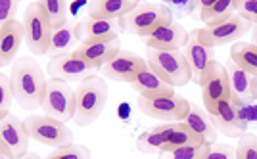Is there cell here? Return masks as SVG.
<instances>
[{
  "mask_svg": "<svg viewBox=\"0 0 257 159\" xmlns=\"http://www.w3.org/2000/svg\"><path fill=\"white\" fill-rule=\"evenodd\" d=\"M146 64L154 73L171 86H184L190 83V65L182 50H146Z\"/></svg>",
  "mask_w": 257,
  "mask_h": 159,
  "instance_id": "obj_3",
  "label": "cell"
},
{
  "mask_svg": "<svg viewBox=\"0 0 257 159\" xmlns=\"http://www.w3.org/2000/svg\"><path fill=\"white\" fill-rule=\"evenodd\" d=\"M90 157V149L83 144H69L65 148H58L50 159H86Z\"/></svg>",
  "mask_w": 257,
  "mask_h": 159,
  "instance_id": "obj_34",
  "label": "cell"
},
{
  "mask_svg": "<svg viewBox=\"0 0 257 159\" xmlns=\"http://www.w3.org/2000/svg\"><path fill=\"white\" fill-rule=\"evenodd\" d=\"M77 104H75V121L79 127H88L98 117L102 115L107 102V85L106 79L98 75H86L81 79V83L75 90Z\"/></svg>",
  "mask_w": 257,
  "mask_h": 159,
  "instance_id": "obj_2",
  "label": "cell"
},
{
  "mask_svg": "<svg viewBox=\"0 0 257 159\" xmlns=\"http://www.w3.org/2000/svg\"><path fill=\"white\" fill-rule=\"evenodd\" d=\"M10 85L14 92V100L25 111H33L41 106L46 88L43 67L37 64L35 58L22 56L12 64Z\"/></svg>",
  "mask_w": 257,
  "mask_h": 159,
  "instance_id": "obj_1",
  "label": "cell"
},
{
  "mask_svg": "<svg viewBox=\"0 0 257 159\" xmlns=\"http://www.w3.org/2000/svg\"><path fill=\"white\" fill-rule=\"evenodd\" d=\"M77 43H79V37H77V25H69V23H65L64 27L54 29L52 41H50V50H48V52L52 54V56L73 52V50L77 48Z\"/></svg>",
  "mask_w": 257,
  "mask_h": 159,
  "instance_id": "obj_26",
  "label": "cell"
},
{
  "mask_svg": "<svg viewBox=\"0 0 257 159\" xmlns=\"http://www.w3.org/2000/svg\"><path fill=\"white\" fill-rule=\"evenodd\" d=\"M202 86V100H204V109L213 115L217 111L219 104L223 100L230 98V86H228V75H226L225 64L213 60L211 64L205 67V71L200 77V83Z\"/></svg>",
  "mask_w": 257,
  "mask_h": 159,
  "instance_id": "obj_8",
  "label": "cell"
},
{
  "mask_svg": "<svg viewBox=\"0 0 257 159\" xmlns=\"http://www.w3.org/2000/svg\"><path fill=\"white\" fill-rule=\"evenodd\" d=\"M192 144H204V140L194 132L192 128L188 127L184 121H177L171 127V132L163 144V151H171L175 148H181V146H192Z\"/></svg>",
  "mask_w": 257,
  "mask_h": 159,
  "instance_id": "obj_25",
  "label": "cell"
},
{
  "mask_svg": "<svg viewBox=\"0 0 257 159\" xmlns=\"http://www.w3.org/2000/svg\"><path fill=\"white\" fill-rule=\"evenodd\" d=\"M182 54L186 58V62L190 65V81L192 83H200V77L205 71V67L215 60V48L207 46V44L200 43L198 37L194 35V31L188 35V43L182 48Z\"/></svg>",
  "mask_w": 257,
  "mask_h": 159,
  "instance_id": "obj_17",
  "label": "cell"
},
{
  "mask_svg": "<svg viewBox=\"0 0 257 159\" xmlns=\"http://www.w3.org/2000/svg\"><path fill=\"white\" fill-rule=\"evenodd\" d=\"M119 50H121V43H119V39H113V41H106V43H81L75 48V54L92 69H98L104 64H107Z\"/></svg>",
  "mask_w": 257,
  "mask_h": 159,
  "instance_id": "obj_18",
  "label": "cell"
},
{
  "mask_svg": "<svg viewBox=\"0 0 257 159\" xmlns=\"http://www.w3.org/2000/svg\"><path fill=\"white\" fill-rule=\"evenodd\" d=\"M238 107V115L242 125L246 127V130H255L257 128V98L253 102H249L246 106H236Z\"/></svg>",
  "mask_w": 257,
  "mask_h": 159,
  "instance_id": "obj_35",
  "label": "cell"
},
{
  "mask_svg": "<svg viewBox=\"0 0 257 159\" xmlns=\"http://www.w3.org/2000/svg\"><path fill=\"white\" fill-rule=\"evenodd\" d=\"M211 119H213L217 130L228 138H238L242 132H246V127L242 125L240 115H238V107L230 102V98L223 100L219 104V107H217V111L211 115Z\"/></svg>",
  "mask_w": 257,
  "mask_h": 159,
  "instance_id": "obj_20",
  "label": "cell"
},
{
  "mask_svg": "<svg viewBox=\"0 0 257 159\" xmlns=\"http://www.w3.org/2000/svg\"><path fill=\"white\" fill-rule=\"evenodd\" d=\"M20 8V0H0V29L16 20V14Z\"/></svg>",
  "mask_w": 257,
  "mask_h": 159,
  "instance_id": "obj_37",
  "label": "cell"
},
{
  "mask_svg": "<svg viewBox=\"0 0 257 159\" xmlns=\"http://www.w3.org/2000/svg\"><path fill=\"white\" fill-rule=\"evenodd\" d=\"M139 4L135 0H90L88 4V18H106L119 20L125 14L133 12Z\"/></svg>",
  "mask_w": 257,
  "mask_h": 159,
  "instance_id": "obj_23",
  "label": "cell"
},
{
  "mask_svg": "<svg viewBox=\"0 0 257 159\" xmlns=\"http://www.w3.org/2000/svg\"><path fill=\"white\" fill-rule=\"evenodd\" d=\"M228 75V86H230V102L234 106H246L257 98V77L247 73L232 60L225 64Z\"/></svg>",
  "mask_w": 257,
  "mask_h": 159,
  "instance_id": "obj_11",
  "label": "cell"
},
{
  "mask_svg": "<svg viewBox=\"0 0 257 159\" xmlns=\"http://www.w3.org/2000/svg\"><path fill=\"white\" fill-rule=\"evenodd\" d=\"M135 2H137V4H139V2H148V0H135Z\"/></svg>",
  "mask_w": 257,
  "mask_h": 159,
  "instance_id": "obj_42",
  "label": "cell"
},
{
  "mask_svg": "<svg viewBox=\"0 0 257 159\" xmlns=\"http://www.w3.org/2000/svg\"><path fill=\"white\" fill-rule=\"evenodd\" d=\"M251 29V23L246 22L244 18H240L238 14L226 18L223 22H215L205 25L202 29H194V35L198 37L200 43L207 44V46H225V44H232L240 41L244 35H247Z\"/></svg>",
  "mask_w": 257,
  "mask_h": 159,
  "instance_id": "obj_7",
  "label": "cell"
},
{
  "mask_svg": "<svg viewBox=\"0 0 257 159\" xmlns=\"http://www.w3.org/2000/svg\"><path fill=\"white\" fill-rule=\"evenodd\" d=\"M92 67L83 62L79 56L73 52H67V54H58V56H52L50 62L46 65V71L52 79H60V81H81L85 79L88 71Z\"/></svg>",
  "mask_w": 257,
  "mask_h": 159,
  "instance_id": "obj_14",
  "label": "cell"
},
{
  "mask_svg": "<svg viewBox=\"0 0 257 159\" xmlns=\"http://www.w3.org/2000/svg\"><path fill=\"white\" fill-rule=\"evenodd\" d=\"M23 125L31 140H37L43 146L58 149L73 144V132L60 119H54L50 115H29L23 121Z\"/></svg>",
  "mask_w": 257,
  "mask_h": 159,
  "instance_id": "obj_6",
  "label": "cell"
},
{
  "mask_svg": "<svg viewBox=\"0 0 257 159\" xmlns=\"http://www.w3.org/2000/svg\"><path fill=\"white\" fill-rule=\"evenodd\" d=\"M133 88L144 98H160V96H171L175 94V86L167 85L165 81H161L158 75L152 71L150 67L142 69L135 81L131 83Z\"/></svg>",
  "mask_w": 257,
  "mask_h": 159,
  "instance_id": "obj_22",
  "label": "cell"
},
{
  "mask_svg": "<svg viewBox=\"0 0 257 159\" xmlns=\"http://www.w3.org/2000/svg\"><path fill=\"white\" fill-rule=\"evenodd\" d=\"M161 2L171 10L175 20L192 16L194 10H196L198 4H200V0H161Z\"/></svg>",
  "mask_w": 257,
  "mask_h": 159,
  "instance_id": "obj_32",
  "label": "cell"
},
{
  "mask_svg": "<svg viewBox=\"0 0 257 159\" xmlns=\"http://www.w3.org/2000/svg\"><path fill=\"white\" fill-rule=\"evenodd\" d=\"M190 102L186 98H181L177 94L160 96V98H144L139 96V109L144 115L158 119V121H167V123H177L186 117Z\"/></svg>",
  "mask_w": 257,
  "mask_h": 159,
  "instance_id": "obj_10",
  "label": "cell"
},
{
  "mask_svg": "<svg viewBox=\"0 0 257 159\" xmlns=\"http://www.w3.org/2000/svg\"><path fill=\"white\" fill-rule=\"evenodd\" d=\"M75 92L67 86L65 81H60V79H48L46 81L43 102H41L44 115H50L54 119H60V121L67 123L75 115Z\"/></svg>",
  "mask_w": 257,
  "mask_h": 159,
  "instance_id": "obj_9",
  "label": "cell"
},
{
  "mask_svg": "<svg viewBox=\"0 0 257 159\" xmlns=\"http://www.w3.org/2000/svg\"><path fill=\"white\" fill-rule=\"evenodd\" d=\"M173 125H160V127L152 128V130H146L139 134L137 138V148L142 153H150V155H158V153H163V144L171 132Z\"/></svg>",
  "mask_w": 257,
  "mask_h": 159,
  "instance_id": "obj_24",
  "label": "cell"
},
{
  "mask_svg": "<svg viewBox=\"0 0 257 159\" xmlns=\"http://www.w3.org/2000/svg\"><path fill=\"white\" fill-rule=\"evenodd\" d=\"M234 10L251 25H257V0H234Z\"/></svg>",
  "mask_w": 257,
  "mask_h": 159,
  "instance_id": "obj_36",
  "label": "cell"
},
{
  "mask_svg": "<svg viewBox=\"0 0 257 159\" xmlns=\"http://www.w3.org/2000/svg\"><path fill=\"white\" fill-rule=\"evenodd\" d=\"M236 159H257V136L249 130L238 136L236 144Z\"/></svg>",
  "mask_w": 257,
  "mask_h": 159,
  "instance_id": "obj_30",
  "label": "cell"
},
{
  "mask_svg": "<svg viewBox=\"0 0 257 159\" xmlns=\"http://www.w3.org/2000/svg\"><path fill=\"white\" fill-rule=\"evenodd\" d=\"M188 35L179 22H169L161 25L160 29L146 37V46L148 48H160V50H181L188 43Z\"/></svg>",
  "mask_w": 257,
  "mask_h": 159,
  "instance_id": "obj_16",
  "label": "cell"
},
{
  "mask_svg": "<svg viewBox=\"0 0 257 159\" xmlns=\"http://www.w3.org/2000/svg\"><path fill=\"white\" fill-rule=\"evenodd\" d=\"M0 140L10 148L14 157H23L29 149V132L16 115L8 113L6 117L0 119Z\"/></svg>",
  "mask_w": 257,
  "mask_h": 159,
  "instance_id": "obj_15",
  "label": "cell"
},
{
  "mask_svg": "<svg viewBox=\"0 0 257 159\" xmlns=\"http://www.w3.org/2000/svg\"><path fill=\"white\" fill-rule=\"evenodd\" d=\"M39 4L46 12V16H48L54 29H60L67 23V20H69L67 0H39Z\"/></svg>",
  "mask_w": 257,
  "mask_h": 159,
  "instance_id": "obj_28",
  "label": "cell"
},
{
  "mask_svg": "<svg viewBox=\"0 0 257 159\" xmlns=\"http://www.w3.org/2000/svg\"><path fill=\"white\" fill-rule=\"evenodd\" d=\"M23 43V23L12 20L0 29V67L16 62Z\"/></svg>",
  "mask_w": 257,
  "mask_h": 159,
  "instance_id": "obj_19",
  "label": "cell"
},
{
  "mask_svg": "<svg viewBox=\"0 0 257 159\" xmlns=\"http://www.w3.org/2000/svg\"><path fill=\"white\" fill-rule=\"evenodd\" d=\"M23 43L33 56H44L50 50L54 27L39 2H31L23 14Z\"/></svg>",
  "mask_w": 257,
  "mask_h": 159,
  "instance_id": "obj_5",
  "label": "cell"
},
{
  "mask_svg": "<svg viewBox=\"0 0 257 159\" xmlns=\"http://www.w3.org/2000/svg\"><path fill=\"white\" fill-rule=\"evenodd\" d=\"M236 157V149H232L226 144H211L207 159H230Z\"/></svg>",
  "mask_w": 257,
  "mask_h": 159,
  "instance_id": "obj_38",
  "label": "cell"
},
{
  "mask_svg": "<svg viewBox=\"0 0 257 159\" xmlns=\"http://www.w3.org/2000/svg\"><path fill=\"white\" fill-rule=\"evenodd\" d=\"M209 148L211 144H192V146H181V148L171 149L173 159H207V153H209Z\"/></svg>",
  "mask_w": 257,
  "mask_h": 159,
  "instance_id": "obj_31",
  "label": "cell"
},
{
  "mask_svg": "<svg viewBox=\"0 0 257 159\" xmlns=\"http://www.w3.org/2000/svg\"><path fill=\"white\" fill-rule=\"evenodd\" d=\"M182 121L192 128L194 132L202 138L204 142H207V144H215V140H217V136H219V130H217V127H215L211 115L205 111L204 107L196 106V104L190 102L188 111H186V117H184Z\"/></svg>",
  "mask_w": 257,
  "mask_h": 159,
  "instance_id": "obj_21",
  "label": "cell"
},
{
  "mask_svg": "<svg viewBox=\"0 0 257 159\" xmlns=\"http://www.w3.org/2000/svg\"><path fill=\"white\" fill-rule=\"evenodd\" d=\"M173 20L175 18H173L171 10L163 2H160V4L142 2L133 12L119 18V25L123 31L139 35V37H148L156 29H160L161 25L173 22Z\"/></svg>",
  "mask_w": 257,
  "mask_h": 159,
  "instance_id": "obj_4",
  "label": "cell"
},
{
  "mask_svg": "<svg viewBox=\"0 0 257 159\" xmlns=\"http://www.w3.org/2000/svg\"><path fill=\"white\" fill-rule=\"evenodd\" d=\"M119 20H106V18H86L77 23V37L79 43H106L119 39L121 35Z\"/></svg>",
  "mask_w": 257,
  "mask_h": 159,
  "instance_id": "obj_13",
  "label": "cell"
},
{
  "mask_svg": "<svg viewBox=\"0 0 257 159\" xmlns=\"http://www.w3.org/2000/svg\"><path fill=\"white\" fill-rule=\"evenodd\" d=\"M215 4V0H200V4H198V8H200V14H204L207 12L211 6Z\"/></svg>",
  "mask_w": 257,
  "mask_h": 159,
  "instance_id": "obj_40",
  "label": "cell"
},
{
  "mask_svg": "<svg viewBox=\"0 0 257 159\" xmlns=\"http://www.w3.org/2000/svg\"><path fill=\"white\" fill-rule=\"evenodd\" d=\"M234 14H236L234 0H215V4L209 10L200 14V20L205 25H209V23H215V22H223V20L234 16Z\"/></svg>",
  "mask_w": 257,
  "mask_h": 159,
  "instance_id": "obj_29",
  "label": "cell"
},
{
  "mask_svg": "<svg viewBox=\"0 0 257 159\" xmlns=\"http://www.w3.org/2000/svg\"><path fill=\"white\" fill-rule=\"evenodd\" d=\"M10 157H14V153H12L10 148L0 140V159H10Z\"/></svg>",
  "mask_w": 257,
  "mask_h": 159,
  "instance_id": "obj_39",
  "label": "cell"
},
{
  "mask_svg": "<svg viewBox=\"0 0 257 159\" xmlns=\"http://www.w3.org/2000/svg\"><path fill=\"white\" fill-rule=\"evenodd\" d=\"M249 35H251V43L257 46V25H251V29H249Z\"/></svg>",
  "mask_w": 257,
  "mask_h": 159,
  "instance_id": "obj_41",
  "label": "cell"
},
{
  "mask_svg": "<svg viewBox=\"0 0 257 159\" xmlns=\"http://www.w3.org/2000/svg\"><path fill=\"white\" fill-rule=\"evenodd\" d=\"M148 64L144 62V58H140L137 54L127 52V50H119L107 64L102 65V75L111 81H119V83H133L135 77L146 69Z\"/></svg>",
  "mask_w": 257,
  "mask_h": 159,
  "instance_id": "obj_12",
  "label": "cell"
},
{
  "mask_svg": "<svg viewBox=\"0 0 257 159\" xmlns=\"http://www.w3.org/2000/svg\"><path fill=\"white\" fill-rule=\"evenodd\" d=\"M12 104H14V92H12L10 77L0 73V119L10 113Z\"/></svg>",
  "mask_w": 257,
  "mask_h": 159,
  "instance_id": "obj_33",
  "label": "cell"
},
{
  "mask_svg": "<svg viewBox=\"0 0 257 159\" xmlns=\"http://www.w3.org/2000/svg\"><path fill=\"white\" fill-rule=\"evenodd\" d=\"M230 60L247 73L257 77V46L253 43H242L236 41L230 46Z\"/></svg>",
  "mask_w": 257,
  "mask_h": 159,
  "instance_id": "obj_27",
  "label": "cell"
}]
</instances>
